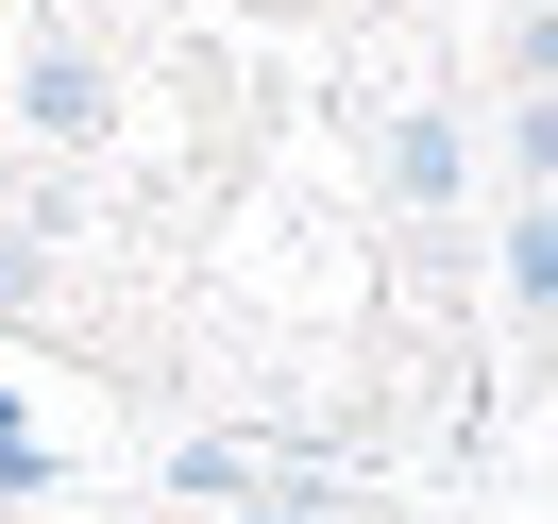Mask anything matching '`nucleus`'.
<instances>
[{"label":"nucleus","mask_w":558,"mask_h":524,"mask_svg":"<svg viewBox=\"0 0 558 524\" xmlns=\"http://www.w3.org/2000/svg\"><path fill=\"white\" fill-rule=\"evenodd\" d=\"M508 321H558V204H508Z\"/></svg>","instance_id":"nucleus-3"},{"label":"nucleus","mask_w":558,"mask_h":524,"mask_svg":"<svg viewBox=\"0 0 558 524\" xmlns=\"http://www.w3.org/2000/svg\"><path fill=\"white\" fill-rule=\"evenodd\" d=\"M373 186H389V220H457V186H474V119H457V102H389V119H373Z\"/></svg>","instance_id":"nucleus-1"},{"label":"nucleus","mask_w":558,"mask_h":524,"mask_svg":"<svg viewBox=\"0 0 558 524\" xmlns=\"http://www.w3.org/2000/svg\"><path fill=\"white\" fill-rule=\"evenodd\" d=\"M508 102H558V0H524V17H508Z\"/></svg>","instance_id":"nucleus-4"},{"label":"nucleus","mask_w":558,"mask_h":524,"mask_svg":"<svg viewBox=\"0 0 558 524\" xmlns=\"http://www.w3.org/2000/svg\"><path fill=\"white\" fill-rule=\"evenodd\" d=\"M17 119H35V136H102V119H119V69H102V51H85V35H35V51H17Z\"/></svg>","instance_id":"nucleus-2"}]
</instances>
